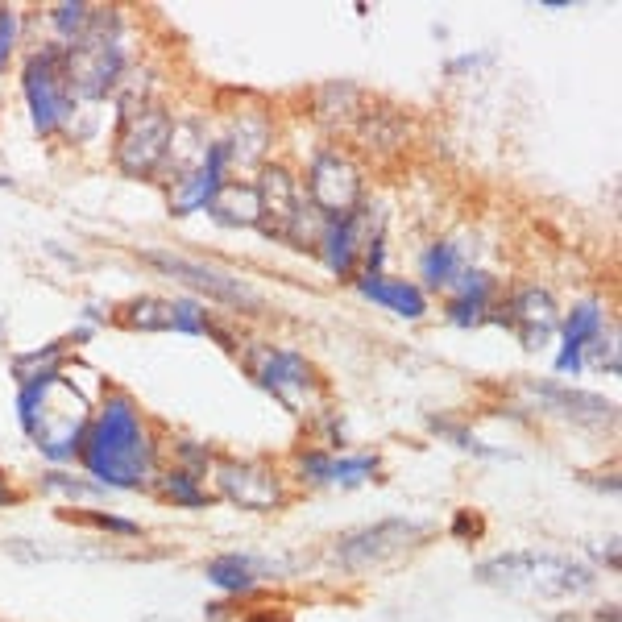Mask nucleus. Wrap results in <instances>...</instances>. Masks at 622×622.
I'll return each mask as SVG.
<instances>
[{
  "label": "nucleus",
  "mask_w": 622,
  "mask_h": 622,
  "mask_svg": "<svg viewBox=\"0 0 622 622\" xmlns=\"http://www.w3.org/2000/svg\"><path fill=\"white\" fill-rule=\"evenodd\" d=\"M83 469L104 490H141L158 465V444L129 394H108L79 448Z\"/></svg>",
  "instance_id": "1"
},
{
  "label": "nucleus",
  "mask_w": 622,
  "mask_h": 622,
  "mask_svg": "<svg viewBox=\"0 0 622 622\" xmlns=\"http://www.w3.org/2000/svg\"><path fill=\"white\" fill-rule=\"evenodd\" d=\"M17 419L25 436H30L42 457L50 461H71L83 448L92 423V403L75 382H67L63 374H46L34 382H21L17 390Z\"/></svg>",
  "instance_id": "2"
},
{
  "label": "nucleus",
  "mask_w": 622,
  "mask_h": 622,
  "mask_svg": "<svg viewBox=\"0 0 622 622\" xmlns=\"http://www.w3.org/2000/svg\"><path fill=\"white\" fill-rule=\"evenodd\" d=\"M473 577L498 593H511V598H527V602L585 598V593H593V581H598L589 564L556 552H502L477 564Z\"/></svg>",
  "instance_id": "3"
},
{
  "label": "nucleus",
  "mask_w": 622,
  "mask_h": 622,
  "mask_svg": "<svg viewBox=\"0 0 622 622\" xmlns=\"http://www.w3.org/2000/svg\"><path fill=\"white\" fill-rule=\"evenodd\" d=\"M63 71L71 96L83 100H104L125 75V46H121V17L117 13H92L88 30H83L63 50Z\"/></svg>",
  "instance_id": "4"
},
{
  "label": "nucleus",
  "mask_w": 622,
  "mask_h": 622,
  "mask_svg": "<svg viewBox=\"0 0 622 622\" xmlns=\"http://www.w3.org/2000/svg\"><path fill=\"white\" fill-rule=\"evenodd\" d=\"M171 112L154 100H121V117H117V166L125 175H154L166 146H171Z\"/></svg>",
  "instance_id": "5"
},
{
  "label": "nucleus",
  "mask_w": 622,
  "mask_h": 622,
  "mask_svg": "<svg viewBox=\"0 0 622 622\" xmlns=\"http://www.w3.org/2000/svg\"><path fill=\"white\" fill-rule=\"evenodd\" d=\"M21 92L30 100V117H34V129L42 137L59 133L67 121H71V108H75V96L67 88V71H63V46L50 42L42 50H34L25 59V71H21Z\"/></svg>",
  "instance_id": "6"
},
{
  "label": "nucleus",
  "mask_w": 622,
  "mask_h": 622,
  "mask_svg": "<svg viewBox=\"0 0 622 622\" xmlns=\"http://www.w3.org/2000/svg\"><path fill=\"white\" fill-rule=\"evenodd\" d=\"M428 540V523L419 519H382V523H370L361 531H349L336 540V564L349 573H361V569H378V564H390L399 560L403 552H411L415 544Z\"/></svg>",
  "instance_id": "7"
},
{
  "label": "nucleus",
  "mask_w": 622,
  "mask_h": 622,
  "mask_svg": "<svg viewBox=\"0 0 622 622\" xmlns=\"http://www.w3.org/2000/svg\"><path fill=\"white\" fill-rule=\"evenodd\" d=\"M141 258H146V266H154L158 274H166V278L183 282V287L208 295L212 303H224L233 311H262V295L253 291L245 278H237V274H224L216 266L191 262V258H183V253H166V249H146Z\"/></svg>",
  "instance_id": "8"
},
{
  "label": "nucleus",
  "mask_w": 622,
  "mask_h": 622,
  "mask_svg": "<svg viewBox=\"0 0 622 622\" xmlns=\"http://www.w3.org/2000/svg\"><path fill=\"white\" fill-rule=\"evenodd\" d=\"M307 191H311V208L324 220H345V216L361 212V171L341 150L316 154L311 175H307Z\"/></svg>",
  "instance_id": "9"
},
{
  "label": "nucleus",
  "mask_w": 622,
  "mask_h": 622,
  "mask_svg": "<svg viewBox=\"0 0 622 622\" xmlns=\"http://www.w3.org/2000/svg\"><path fill=\"white\" fill-rule=\"evenodd\" d=\"M216 490L241 511H274V506H282L278 473L258 461H224L216 469Z\"/></svg>",
  "instance_id": "10"
},
{
  "label": "nucleus",
  "mask_w": 622,
  "mask_h": 622,
  "mask_svg": "<svg viewBox=\"0 0 622 622\" xmlns=\"http://www.w3.org/2000/svg\"><path fill=\"white\" fill-rule=\"evenodd\" d=\"M253 382L266 394H274L282 407L303 411V394L311 386V365L291 349H258V357H253Z\"/></svg>",
  "instance_id": "11"
},
{
  "label": "nucleus",
  "mask_w": 622,
  "mask_h": 622,
  "mask_svg": "<svg viewBox=\"0 0 622 622\" xmlns=\"http://www.w3.org/2000/svg\"><path fill=\"white\" fill-rule=\"evenodd\" d=\"M490 320L515 328L527 349H540L552 336L560 311H556V303H552V295L544 287H519L511 295V303H506V311H498V316H490Z\"/></svg>",
  "instance_id": "12"
},
{
  "label": "nucleus",
  "mask_w": 622,
  "mask_h": 622,
  "mask_svg": "<svg viewBox=\"0 0 622 622\" xmlns=\"http://www.w3.org/2000/svg\"><path fill=\"white\" fill-rule=\"evenodd\" d=\"M253 191H258V204H262L266 229L278 233V237H287V233H291V224H295V216H299V208H303L299 187H295V175L287 171V166L270 162V166H262L258 187H253Z\"/></svg>",
  "instance_id": "13"
},
{
  "label": "nucleus",
  "mask_w": 622,
  "mask_h": 622,
  "mask_svg": "<svg viewBox=\"0 0 622 622\" xmlns=\"http://www.w3.org/2000/svg\"><path fill=\"white\" fill-rule=\"evenodd\" d=\"M307 486H341L353 490L378 473V457H328V452H299L295 461Z\"/></svg>",
  "instance_id": "14"
},
{
  "label": "nucleus",
  "mask_w": 622,
  "mask_h": 622,
  "mask_svg": "<svg viewBox=\"0 0 622 622\" xmlns=\"http://www.w3.org/2000/svg\"><path fill=\"white\" fill-rule=\"evenodd\" d=\"M527 390L540 399L548 411L573 419V423H614V403L602 399V394H585L573 386H560V382H527Z\"/></svg>",
  "instance_id": "15"
},
{
  "label": "nucleus",
  "mask_w": 622,
  "mask_h": 622,
  "mask_svg": "<svg viewBox=\"0 0 622 622\" xmlns=\"http://www.w3.org/2000/svg\"><path fill=\"white\" fill-rule=\"evenodd\" d=\"M224 175H229V150H224V141H208L204 162L183 179V191L175 200V216L204 212L212 204V195L224 187Z\"/></svg>",
  "instance_id": "16"
},
{
  "label": "nucleus",
  "mask_w": 622,
  "mask_h": 622,
  "mask_svg": "<svg viewBox=\"0 0 622 622\" xmlns=\"http://www.w3.org/2000/svg\"><path fill=\"white\" fill-rule=\"evenodd\" d=\"M602 328H606V311H602V303H593V299L577 303V307H573V316L564 320V332H560L556 370H560V374H577L581 365H585V361H581L585 345H589Z\"/></svg>",
  "instance_id": "17"
},
{
  "label": "nucleus",
  "mask_w": 622,
  "mask_h": 622,
  "mask_svg": "<svg viewBox=\"0 0 622 622\" xmlns=\"http://www.w3.org/2000/svg\"><path fill=\"white\" fill-rule=\"evenodd\" d=\"M357 291L365 299H374L382 307H390L394 316H407V320H419L428 311V299L415 282H403V278H386V274H361L357 278Z\"/></svg>",
  "instance_id": "18"
},
{
  "label": "nucleus",
  "mask_w": 622,
  "mask_h": 622,
  "mask_svg": "<svg viewBox=\"0 0 622 622\" xmlns=\"http://www.w3.org/2000/svg\"><path fill=\"white\" fill-rule=\"evenodd\" d=\"M457 299L448 303V320L461 324V328H477L490 320V291H494V278L486 270H465L457 282Z\"/></svg>",
  "instance_id": "19"
},
{
  "label": "nucleus",
  "mask_w": 622,
  "mask_h": 622,
  "mask_svg": "<svg viewBox=\"0 0 622 622\" xmlns=\"http://www.w3.org/2000/svg\"><path fill=\"white\" fill-rule=\"evenodd\" d=\"M212 220L229 224V229H253V224H262V204H258V191L249 183H224L212 204L204 208Z\"/></svg>",
  "instance_id": "20"
},
{
  "label": "nucleus",
  "mask_w": 622,
  "mask_h": 622,
  "mask_svg": "<svg viewBox=\"0 0 622 622\" xmlns=\"http://www.w3.org/2000/svg\"><path fill=\"white\" fill-rule=\"evenodd\" d=\"M361 241V212L345 216V220H328V229L320 237V253L332 274H349L353 270V253Z\"/></svg>",
  "instance_id": "21"
},
{
  "label": "nucleus",
  "mask_w": 622,
  "mask_h": 622,
  "mask_svg": "<svg viewBox=\"0 0 622 622\" xmlns=\"http://www.w3.org/2000/svg\"><path fill=\"white\" fill-rule=\"evenodd\" d=\"M204 573H208V581H212L216 589H224V593H249L253 585H258V577H262V564L253 560V556L233 552V556L208 560Z\"/></svg>",
  "instance_id": "22"
},
{
  "label": "nucleus",
  "mask_w": 622,
  "mask_h": 622,
  "mask_svg": "<svg viewBox=\"0 0 622 622\" xmlns=\"http://www.w3.org/2000/svg\"><path fill=\"white\" fill-rule=\"evenodd\" d=\"M419 270H423V282H428V287H452L469 266H465V253L457 241H432L423 249Z\"/></svg>",
  "instance_id": "23"
},
{
  "label": "nucleus",
  "mask_w": 622,
  "mask_h": 622,
  "mask_svg": "<svg viewBox=\"0 0 622 622\" xmlns=\"http://www.w3.org/2000/svg\"><path fill=\"white\" fill-rule=\"evenodd\" d=\"M204 154H208V137H200V125H195V121L171 125V146H166V158L175 162V175H179V179H187L195 166L204 162ZM166 158H162V162H166Z\"/></svg>",
  "instance_id": "24"
},
{
  "label": "nucleus",
  "mask_w": 622,
  "mask_h": 622,
  "mask_svg": "<svg viewBox=\"0 0 622 622\" xmlns=\"http://www.w3.org/2000/svg\"><path fill=\"white\" fill-rule=\"evenodd\" d=\"M220 141H224V150H229V166H233V162L249 166V162H258V158L266 154L270 129H266V121H258V117H241V125H233V133L220 137Z\"/></svg>",
  "instance_id": "25"
},
{
  "label": "nucleus",
  "mask_w": 622,
  "mask_h": 622,
  "mask_svg": "<svg viewBox=\"0 0 622 622\" xmlns=\"http://www.w3.org/2000/svg\"><path fill=\"white\" fill-rule=\"evenodd\" d=\"M121 324L125 328H137V332H171L175 328V303L171 299H158V295L133 299L121 311Z\"/></svg>",
  "instance_id": "26"
},
{
  "label": "nucleus",
  "mask_w": 622,
  "mask_h": 622,
  "mask_svg": "<svg viewBox=\"0 0 622 622\" xmlns=\"http://www.w3.org/2000/svg\"><path fill=\"white\" fill-rule=\"evenodd\" d=\"M158 494L171 498V502H179V506H191V511L208 506V494H204V486H200V477H191V473H183V469H166V473L158 477Z\"/></svg>",
  "instance_id": "27"
},
{
  "label": "nucleus",
  "mask_w": 622,
  "mask_h": 622,
  "mask_svg": "<svg viewBox=\"0 0 622 622\" xmlns=\"http://www.w3.org/2000/svg\"><path fill=\"white\" fill-rule=\"evenodd\" d=\"M59 365H63V341H54L46 349H34V353H21L13 361V378L17 386L21 382H34V378H46V374H59Z\"/></svg>",
  "instance_id": "28"
},
{
  "label": "nucleus",
  "mask_w": 622,
  "mask_h": 622,
  "mask_svg": "<svg viewBox=\"0 0 622 622\" xmlns=\"http://www.w3.org/2000/svg\"><path fill=\"white\" fill-rule=\"evenodd\" d=\"M428 423H432V432H440L444 440H452V444H461V448L477 452V457H506L502 448H490V444H482V440H477V436L465 428V423H452V419H440V415H432Z\"/></svg>",
  "instance_id": "29"
},
{
  "label": "nucleus",
  "mask_w": 622,
  "mask_h": 622,
  "mask_svg": "<svg viewBox=\"0 0 622 622\" xmlns=\"http://www.w3.org/2000/svg\"><path fill=\"white\" fill-rule=\"evenodd\" d=\"M63 519L71 523H88L96 531H108V535H121V540H137L141 527L133 519H117V515H104V511H63Z\"/></svg>",
  "instance_id": "30"
},
{
  "label": "nucleus",
  "mask_w": 622,
  "mask_h": 622,
  "mask_svg": "<svg viewBox=\"0 0 622 622\" xmlns=\"http://www.w3.org/2000/svg\"><path fill=\"white\" fill-rule=\"evenodd\" d=\"M50 21H54V30H59V38L71 46L83 30H88V21H92V9L88 5H79V0H71V5H59L50 13Z\"/></svg>",
  "instance_id": "31"
},
{
  "label": "nucleus",
  "mask_w": 622,
  "mask_h": 622,
  "mask_svg": "<svg viewBox=\"0 0 622 622\" xmlns=\"http://www.w3.org/2000/svg\"><path fill=\"white\" fill-rule=\"evenodd\" d=\"M204 328H208V311H204L200 303H191V299L175 303V332H183V336H204Z\"/></svg>",
  "instance_id": "32"
},
{
  "label": "nucleus",
  "mask_w": 622,
  "mask_h": 622,
  "mask_svg": "<svg viewBox=\"0 0 622 622\" xmlns=\"http://www.w3.org/2000/svg\"><path fill=\"white\" fill-rule=\"evenodd\" d=\"M179 469L191 473V477H204L208 473V444L179 440Z\"/></svg>",
  "instance_id": "33"
},
{
  "label": "nucleus",
  "mask_w": 622,
  "mask_h": 622,
  "mask_svg": "<svg viewBox=\"0 0 622 622\" xmlns=\"http://www.w3.org/2000/svg\"><path fill=\"white\" fill-rule=\"evenodd\" d=\"M42 486H46V490H67L71 498H96V494L104 490V486H96V482L88 486V482H79V477H67V473H46Z\"/></svg>",
  "instance_id": "34"
},
{
  "label": "nucleus",
  "mask_w": 622,
  "mask_h": 622,
  "mask_svg": "<svg viewBox=\"0 0 622 622\" xmlns=\"http://www.w3.org/2000/svg\"><path fill=\"white\" fill-rule=\"evenodd\" d=\"M448 535H457V540H482L486 535V519L477 511H457L448 523Z\"/></svg>",
  "instance_id": "35"
},
{
  "label": "nucleus",
  "mask_w": 622,
  "mask_h": 622,
  "mask_svg": "<svg viewBox=\"0 0 622 622\" xmlns=\"http://www.w3.org/2000/svg\"><path fill=\"white\" fill-rule=\"evenodd\" d=\"M17 30H21L17 13H13V9H0V71H5L9 54H13V46H17Z\"/></svg>",
  "instance_id": "36"
},
{
  "label": "nucleus",
  "mask_w": 622,
  "mask_h": 622,
  "mask_svg": "<svg viewBox=\"0 0 622 622\" xmlns=\"http://www.w3.org/2000/svg\"><path fill=\"white\" fill-rule=\"evenodd\" d=\"M241 622H291V618L278 614V610H253V614H245Z\"/></svg>",
  "instance_id": "37"
},
{
  "label": "nucleus",
  "mask_w": 622,
  "mask_h": 622,
  "mask_svg": "<svg viewBox=\"0 0 622 622\" xmlns=\"http://www.w3.org/2000/svg\"><path fill=\"white\" fill-rule=\"evenodd\" d=\"M0 506H17V494H13V486H9L5 469H0Z\"/></svg>",
  "instance_id": "38"
},
{
  "label": "nucleus",
  "mask_w": 622,
  "mask_h": 622,
  "mask_svg": "<svg viewBox=\"0 0 622 622\" xmlns=\"http://www.w3.org/2000/svg\"><path fill=\"white\" fill-rule=\"evenodd\" d=\"M477 63H482V54H465V59L448 63V71H465V67H477Z\"/></svg>",
  "instance_id": "39"
},
{
  "label": "nucleus",
  "mask_w": 622,
  "mask_h": 622,
  "mask_svg": "<svg viewBox=\"0 0 622 622\" xmlns=\"http://www.w3.org/2000/svg\"><path fill=\"white\" fill-rule=\"evenodd\" d=\"M0 336H5V320H0Z\"/></svg>",
  "instance_id": "40"
}]
</instances>
